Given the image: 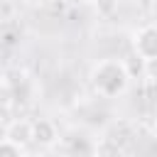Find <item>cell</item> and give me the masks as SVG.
I'll use <instances>...</instances> for the list:
<instances>
[{"label": "cell", "mask_w": 157, "mask_h": 157, "mask_svg": "<svg viewBox=\"0 0 157 157\" xmlns=\"http://www.w3.org/2000/svg\"><path fill=\"white\" fill-rule=\"evenodd\" d=\"M125 81H128V74H125L123 64H118V61H103L93 71V83L103 96H113V93L123 91Z\"/></svg>", "instance_id": "obj_1"}, {"label": "cell", "mask_w": 157, "mask_h": 157, "mask_svg": "<svg viewBox=\"0 0 157 157\" xmlns=\"http://www.w3.org/2000/svg\"><path fill=\"white\" fill-rule=\"evenodd\" d=\"M135 49H137V54H140L142 59H147V61L157 59V27H155V25L142 27V29L137 32V37H135Z\"/></svg>", "instance_id": "obj_2"}, {"label": "cell", "mask_w": 157, "mask_h": 157, "mask_svg": "<svg viewBox=\"0 0 157 157\" xmlns=\"http://www.w3.org/2000/svg\"><path fill=\"white\" fill-rule=\"evenodd\" d=\"M32 137L39 140V142H44V145L54 142V137H56L54 125H52L49 120H39V123H34V125H32Z\"/></svg>", "instance_id": "obj_3"}, {"label": "cell", "mask_w": 157, "mask_h": 157, "mask_svg": "<svg viewBox=\"0 0 157 157\" xmlns=\"http://www.w3.org/2000/svg\"><path fill=\"white\" fill-rule=\"evenodd\" d=\"M29 137H32V125H29L27 120H20V123H15V125L7 130V140H12L15 145H17V142H20V145L27 142Z\"/></svg>", "instance_id": "obj_4"}, {"label": "cell", "mask_w": 157, "mask_h": 157, "mask_svg": "<svg viewBox=\"0 0 157 157\" xmlns=\"http://www.w3.org/2000/svg\"><path fill=\"white\" fill-rule=\"evenodd\" d=\"M120 155H123V152H120L118 142H115V140H110V137L101 140V142H98V147H96V157H120Z\"/></svg>", "instance_id": "obj_5"}, {"label": "cell", "mask_w": 157, "mask_h": 157, "mask_svg": "<svg viewBox=\"0 0 157 157\" xmlns=\"http://www.w3.org/2000/svg\"><path fill=\"white\" fill-rule=\"evenodd\" d=\"M0 157H22V155L12 140H5V142H0Z\"/></svg>", "instance_id": "obj_6"}, {"label": "cell", "mask_w": 157, "mask_h": 157, "mask_svg": "<svg viewBox=\"0 0 157 157\" xmlns=\"http://www.w3.org/2000/svg\"><path fill=\"white\" fill-rule=\"evenodd\" d=\"M0 103H2V105H7V103H10V88H7V86H2V88H0Z\"/></svg>", "instance_id": "obj_7"}, {"label": "cell", "mask_w": 157, "mask_h": 157, "mask_svg": "<svg viewBox=\"0 0 157 157\" xmlns=\"http://www.w3.org/2000/svg\"><path fill=\"white\" fill-rule=\"evenodd\" d=\"M27 2H39V0H27Z\"/></svg>", "instance_id": "obj_8"}, {"label": "cell", "mask_w": 157, "mask_h": 157, "mask_svg": "<svg viewBox=\"0 0 157 157\" xmlns=\"http://www.w3.org/2000/svg\"><path fill=\"white\" fill-rule=\"evenodd\" d=\"M86 2H93V0H86Z\"/></svg>", "instance_id": "obj_9"}, {"label": "cell", "mask_w": 157, "mask_h": 157, "mask_svg": "<svg viewBox=\"0 0 157 157\" xmlns=\"http://www.w3.org/2000/svg\"><path fill=\"white\" fill-rule=\"evenodd\" d=\"M155 132H157V125H155Z\"/></svg>", "instance_id": "obj_10"}]
</instances>
